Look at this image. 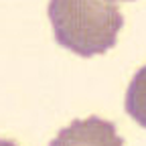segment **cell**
<instances>
[{
	"mask_svg": "<svg viewBox=\"0 0 146 146\" xmlns=\"http://www.w3.org/2000/svg\"><path fill=\"white\" fill-rule=\"evenodd\" d=\"M126 114L146 128V65L132 77L126 91Z\"/></svg>",
	"mask_w": 146,
	"mask_h": 146,
	"instance_id": "obj_3",
	"label": "cell"
},
{
	"mask_svg": "<svg viewBox=\"0 0 146 146\" xmlns=\"http://www.w3.org/2000/svg\"><path fill=\"white\" fill-rule=\"evenodd\" d=\"M63 144H124L122 138H118L114 124L104 122L100 118L79 120L71 124L69 128L59 132V136L53 140V146Z\"/></svg>",
	"mask_w": 146,
	"mask_h": 146,
	"instance_id": "obj_2",
	"label": "cell"
},
{
	"mask_svg": "<svg viewBox=\"0 0 146 146\" xmlns=\"http://www.w3.org/2000/svg\"><path fill=\"white\" fill-rule=\"evenodd\" d=\"M114 2H120V0H114ZM122 2H132V0H122Z\"/></svg>",
	"mask_w": 146,
	"mask_h": 146,
	"instance_id": "obj_4",
	"label": "cell"
},
{
	"mask_svg": "<svg viewBox=\"0 0 146 146\" xmlns=\"http://www.w3.org/2000/svg\"><path fill=\"white\" fill-rule=\"evenodd\" d=\"M55 41L79 57H94L116 47L124 16L114 0H49Z\"/></svg>",
	"mask_w": 146,
	"mask_h": 146,
	"instance_id": "obj_1",
	"label": "cell"
}]
</instances>
